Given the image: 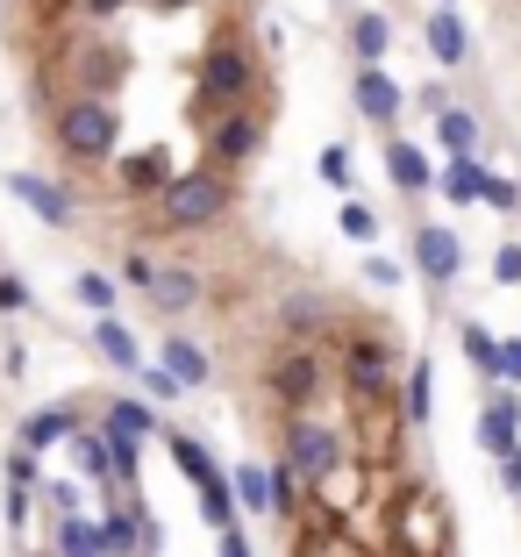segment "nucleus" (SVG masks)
<instances>
[{"instance_id": "obj_34", "label": "nucleus", "mask_w": 521, "mask_h": 557, "mask_svg": "<svg viewBox=\"0 0 521 557\" xmlns=\"http://www.w3.org/2000/svg\"><path fill=\"white\" fill-rule=\"evenodd\" d=\"M336 222H343V236H350V244H372V236H379V214L364 208V200H350V208H343Z\"/></svg>"}, {"instance_id": "obj_41", "label": "nucleus", "mask_w": 521, "mask_h": 557, "mask_svg": "<svg viewBox=\"0 0 521 557\" xmlns=\"http://www.w3.org/2000/svg\"><path fill=\"white\" fill-rule=\"evenodd\" d=\"M500 386H521V344H500V364H493Z\"/></svg>"}, {"instance_id": "obj_38", "label": "nucleus", "mask_w": 521, "mask_h": 557, "mask_svg": "<svg viewBox=\"0 0 521 557\" xmlns=\"http://www.w3.org/2000/svg\"><path fill=\"white\" fill-rule=\"evenodd\" d=\"M322 180H328V186H350V150H343V144L322 150Z\"/></svg>"}, {"instance_id": "obj_39", "label": "nucleus", "mask_w": 521, "mask_h": 557, "mask_svg": "<svg viewBox=\"0 0 521 557\" xmlns=\"http://www.w3.org/2000/svg\"><path fill=\"white\" fill-rule=\"evenodd\" d=\"M8 486H36V450H8Z\"/></svg>"}, {"instance_id": "obj_19", "label": "nucleus", "mask_w": 521, "mask_h": 557, "mask_svg": "<svg viewBox=\"0 0 521 557\" xmlns=\"http://www.w3.org/2000/svg\"><path fill=\"white\" fill-rule=\"evenodd\" d=\"M350 44H358V65H379V58H386V44H393L386 15H379V8H364V15L350 22Z\"/></svg>"}, {"instance_id": "obj_2", "label": "nucleus", "mask_w": 521, "mask_h": 557, "mask_svg": "<svg viewBox=\"0 0 521 557\" xmlns=\"http://www.w3.org/2000/svg\"><path fill=\"white\" fill-rule=\"evenodd\" d=\"M158 194H164V222H172V230H208L214 214L228 208V186L214 180V172H186V180H164Z\"/></svg>"}, {"instance_id": "obj_17", "label": "nucleus", "mask_w": 521, "mask_h": 557, "mask_svg": "<svg viewBox=\"0 0 521 557\" xmlns=\"http://www.w3.org/2000/svg\"><path fill=\"white\" fill-rule=\"evenodd\" d=\"M393 372V350L386 344H350V379H358V394H379Z\"/></svg>"}, {"instance_id": "obj_49", "label": "nucleus", "mask_w": 521, "mask_h": 557, "mask_svg": "<svg viewBox=\"0 0 521 557\" xmlns=\"http://www.w3.org/2000/svg\"><path fill=\"white\" fill-rule=\"evenodd\" d=\"M443 8H450V0H443Z\"/></svg>"}, {"instance_id": "obj_7", "label": "nucleus", "mask_w": 521, "mask_h": 557, "mask_svg": "<svg viewBox=\"0 0 521 557\" xmlns=\"http://www.w3.org/2000/svg\"><path fill=\"white\" fill-rule=\"evenodd\" d=\"M479 443H486L493 458H507V450L521 443V400L514 394H493L486 408H479Z\"/></svg>"}, {"instance_id": "obj_14", "label": "nucleus", "mask_w": 521, "mask_h": 557, "mask_svg": "<svg viewBox=\"0 0 521 557\" xmlns=\"http://www.w3.org/2000/svg\"><path fill=\"white\" fill-rule=\"evenodd\" d=\"M150 300H158L164 314H179V308H194V300H200V278L179 272V264H172V272L158 264V278H150Z\"/></svg>"}, {"instance_id": "obj_30", "label": "nucleus", "mask_w": 521, "mask_h": 557, "mask_svg": "<svg viewBox=\"0 0 521 557\" xmlns=\"http://www.w3.org/2000/svg\"><path fill=\"white\" fill-rule=\"evenodd\" d=\"M479 200H486V208H500V214H521V186L500 180V172H479Z\"/></svg>"}, {"instance_id": "obj_48", "label": "nucleus", "mask_w": 521, "mask_h": 557, "mask_svg": "<svg viewBox=\"0 0 521 557\" xmlns=\"http://www.w3.org/2000/svg\"><path fill=\"white\" fill-rule=\"evenodd\" d=\"M150 8H186V0H150Z\"/></svg>"}, {"instance_id": "obj_20", "label": "nucleus", "mask_w": 521, "mask_h": 557, "mask_svg": "<svg viewBox=\"0 0 521 557\" xmlns=\"http://www.w3.org/2000/svg\"><path fill=\"white\" fill-rule=\"evenodd\" d=\"M108 436H158V414H150V400H114L108 408Z\"/></svg>"}, {"instance_id": "obj_50", "label": "nucleus", "mask_w": 521, "mask_h": 557, "mask_svg": "<svg viewBox=\"0 0 521 557\" xmlns=\"http://www.w3.org/2000/svg\"><path fill=\"white\" fill-rule=\"evenodd\" d=\"M0 8H8V0H0Z\"/></svg>"}, {"instance_id": "obj_3", "label": "nucleus", "mask_w": 521, "mask_h": 557, "mask_svg": "<svg viewBox=\"0 0 521 557\" xmlns=\"http://www.w3.org/2000/svg\"><path fill=\"white\" fill-rule=\"evenodd\" d=\"M286 465H294L300 479H328V472L343 465L336 429H322V422H294V429H286Z\"/></svg>"}, {"instance_id": "obj_13", "label": "nucleus", "mask_w": 521, "mask_h": 557, "mask_svg": "<svg viewBox=\"0 0 521 557\" xmlns=\"http://www.w3.org/2000/svg\"><path fill=\"white\" fill-rule=\"evenodd\" d=\"M72 429H79V414H72V408H36L29 422H22V450H50V443H65Z\"/></svg>"}, {"instance_id": "obj_40", "label": "nucleus", "mask_w": 521, "mask_h": 557, "mask_svg": "<svg viewBox=\"0 0 521 557\" xmlns=\"http://www.w3.org/2000/svg\"><path fill=\"white\" fill-rule=\"evenodd\" d=\"M493 278H500V286H521V244H507L500 258H493Z\"/></svg>"}, {"instance_id": "obj_5", "label": "nucleus", "mask_w": 521, "mask_h": 557, "mask_svg": "<svg viewBox=\"0 0 521 557\" xmlns=\"http://www.w3.org/2000/svg\"><path fill=\"white\" fill-rule=\"evenodd\" d=\"M200 94L214 100V108H236V100L250 94V58L244 50H208V65H200Z\"/></svg>"}, {"instance_id": "obj_35", "label": "nucleus", "mask_w": 521, "mask_h": 557, "mask_svg": "<svg viewBox=\"0 0 521 557\" xmlns=\"http://www.w3.org/2000/svg\"><path fill=\"white\" fill-rule=\"evenodd\" d=\"M72 294H79L86 300V308H108V300H114V278H100V272H79V278H72Z\"/></svg>"}, {"instance_id": "obj_24", "label": "nucleus", "mask_w": 521, "mask_h": 557, "mask_svg": "<svg viewBox=\"0 0 521 557\" xmlns=\"http://www.w3.org/2000/svg\"><path fill=\"white\" fill-rule=\"evenodd\" d=\"M436 136H443V150H450V158H464V150L479 144V122L464 115V108H443V115H436Z\"/></svg>"}, {"instance_id": "obj_27", "label": "nucleus", "mask_w": 521, "mask_h": 557, "mask_svg": "<svg viewBox=\"0 0 521 557\" xmlns=\"http://www.w3.org/2000/svg\"><path fill=\"white\" fill-rule=\"evenodd\" d=\"M108 79H114V50L108 44H86L79 50V94H100Z\"/></svg>"}, {"instance_id": "obj_21", "label": "nucleus", "mask_w": 521, "mask_h": 557, "mask_svg": "<svg viewBox=\"0 0 521 557\" xmlns=\"http://www.w3.org/2000/svg\"><path fill=\"white\" fill-rule=\"evenodd\" d=\"M58 557H108V550H100V522L65 515V522H58Z\"/></svg>"}, {"instance_id": "obj_23", "label": "nucleus", "mask_w": 521, "mask_h": 557, "mask_svg": "<svg viewBox=\"0 0 521 557\" xmlns=\"http://www.w3.org/2000/svg\"><path fill=\"white\" fill-rule=\"evenodd\" d=\"M228 500H244L250 515H264V508H272V486H264V472H258V465H236V472H228Z\"/></svg>"}, {"instance_id": "obj_16", "label": "nucleus", "mask_w": 521, "mask_h": 557, "mask_svg": "<svg viewBox=\"0 0 521 557\" xmlns=\"http://www.w3.org/2000/svg\"><path fill=\"white\" fill-rule=\"evenodd\" d=\"M158 364L179 379V386H200V379H208V350L186 344V336H164V358H158Z\"/></svg>"}, {"instance_id": "obj_8", "label": "nucleus", "mask_w": 521, "mask_h": 557, "mask_svg": "<svg viewBox=\"0 0 521 557\" xmlns=\"http://www.w3.org/2000/svg\"><path fill=\"white\" fill-rule=\"evenodd\" d=\"M350 100H358V115H364V122H393L408 94H400V86H393L379 65H364V72H358V94H350Z\"/></svg>"}, {"instance_id": "obj_37", "label": "nucleus", "mask_w": 521, "mask_h": 557, "mask_svg": "<svg viewBox=\"0 0 521 557\" xmlns=\"http://www.w3.org/2000/svg\"><path fill=\"white\" fill-rule=\"evenodd\" d=\"M150 278H158V258H144V250H136V258H122V286L150 294Z\"/></svg>"}, {"instance_id": "obj_44", "label": "nucleus", "mask_w": 521, "mask_h": 557, "mask_svg": "<svg viewBox=\"0 0 521 557\" xmlns=\"http://www.w3.org/2000/svg\"><path fill=\"white\" fill-rule=\"evenodd\" d=\"M364 272H372V286H400V264L393 258H364Z\"/></svg>"}, {"instance_id": "obj_4", "label": "nucleus", "mask_w": 521, "mask_h": 557, "mask_svg": "<svg viewBox=\"0 0 521 557\" xmlns=\"http://www.w3.org/2000/svg\"><path fill=\"white\" fill-rule=\"evenodd\" d=\"M414 264H422L429 286H450V278L464 272V244H457L443 222H414Z\"/></svg>"}, {"instance_id": "obj_43", "label": "nucleus", "mask_w": 521, "mask_h": 557, "mask_svg": "<svg viewBox=\"0 0 521 557\" xmlns=\"http://www.w3.org/2000/svg\"><path fill=\"white\" fill-rule=\"evenodd\" d=\"M29 493H36V486H8V522H15V529L29 522Z\"/></svg>"}, {"instance_id": "obj_25", "label": "nucleus", "mask_w": 521, "mask_h": 557, "mask_svg": "<svg viewBox=\"0 0 521 557\" xmlns=\"http://www.w3.org/2000/svg\"><path fill=\"white\" fill-rule=\"evenodd\" d=\"M457 344H464V358L479 364V379H493V364H500V336H486L479 322H464V329H457Z\"/></svg>"}, {"instance_id": "obj_22", "label": "nucleus", "mask_w": 521, "mask_h": 557, "mask_svg": "<svg viewBox=\"0 0 521 557\" xmlns=\"http://www.w3.org/2000/svg\"><path fill=\"white\" fill-rule=\"evenodd\" d=\"M164 180H172V164H164L158 150H144V158H122V186H129V194H158Z\"/></svg>"}, {"instance_id": "obj_28", "label": "nucleus", "mask_w": 521, "mask_h": 557, "mask_svg": "<svg viewBox=\"0 0 521 557\" xmlns=\"http://www.w3.org/2000/svg\"><path fill=\"white\" fill-rule=\"evenodd\" d=\"M408 414H414V422H429V414H436V372H429V358L408 372Z\"/></svg>"}, {"instance_id": "obj_26", "label": "nucleus", "mask_w": 521, "mask_h": 557, "mask_svg": "<svg viewBox=\"0 0 521 557\" xmlns=\"http://www.w3.org/2000/svg\"><path fill=\"white\" fill-rule=\"evenodd\" d=\"M136 472H144V443L136 436H108V479L136 486Z\"/></svg>"}, {"instance_id": "obj_15", "label": "nucleus", "mask_w": 521, "mask_h": 557, "mask_svg": "<svg viewBox=\"0 0 521 557\" xmlns=\"http://www.w3.org/2000/svg\"><path fill=\"white\" fill-rule=\"evenodd\" d=\"M94 344H100V358L114 364V372H136V336L122 322H114L108 308H100V322H94Z\"/></svg>"}, {"instance_id": "obj_31", "label": "nucleus", "mask_w": 521, "mask_h": 557, "mask_svg": "<svg viewBox=\"0 0 521 557\" xmlns=\"http://www.w3.org/2000/svg\"><path fill=\"white\" fill-rule=\"evenodd\" d=\"M100 550H108V557H129L136 550V515H108V522H100Z\"/></svg>"}, {"instance_id": "obj_10", "label": "nucleus", "mask_w": 521, "mask_h": 557, "mask_svg": "<svg viewBox=\"0 0 521 557\" xmlns=\"http://www.w3.org/2000/svg\"><path fill=\"white\" fill-rule=\"evenodd\" d=\"M272 386H278V400H286V408H308V400L322 394V364H314V358H286L272 372Z\"/></svg>"}, {"instance_id": "obj_45", "label": "nucleus", "mask_w": 521, "mask_h": 557, "mask_svg": "<svg viewBox=\"0 0 521 557\" xmlns=\"http://www.w3.org/2000/svg\"><path fill=\"white\" fill-rule=\"evenodd\" d=\"M214 550H222V557H250V536H244V529H236V522H228V529H222V543H214Z\"/></svg>"}, {"instance_id": "obj_12", "label": "nucleus", "mask_w": 521, "mask_h": 557, "mask_svg": "<svg viewBox=\"0 0 521 557\" xmlns=\"http://www.w3.org/2000/svg\"><path fill=\"white\" fill-rule=\"evenodd\" d=\"M258 144H264V136H258L250 115H222V122H214V158H222V164H244Z\"/></svg>"}, {"instance_id": "obj_29", "label": "nucleus", "mask_w": 521, "mask_h": 557, "mask_svg": "<svg viewBox=\"0 0 521 557\" xmlns=\"http://www.w3.org/2000/svg\"><path fill=\"white\" fill-rule=\"evenodd\" d=\"M443 194L450 200H479V164H472V150H464V158H450V172H443Z\"/></svg>"}, {"instance_id": "obj_32", "label": "nucleus", "mask_w": 521, "mask_h": 557, "mask_svg": "<svg viewBox=\"0 0 521 557\" xmlns=\"http://www.w3.org/2000/svg\"><path fill=\"white\" fill-rule=\"evenodd\" d=\"M278 322L294 329V336H314V329H322V300H314V294L300 300V294H294V300H286V308H278Z\"/></svg>"}, {"instance_id": "obj_11", "label": "nucleus", "mask_w": 521, "mask_h": 557, "mask_svg": "<svg viewBox=\"0 0 521 557\" xmlns=\"http://www.w3.org/2000/svg\"><path fill=\"white\" fill-rule=\"evenodd\" d=\"M422 44H429V50H436L443 65H464V58H472V44H464V22H457V15H450V8H436V15H429V22H422Z\"/></svg>"}, {"instance_id": "obj_46", "label": "nucleus", "mask_w": 521, "mask_h": 557, "mask_svg": "<svg viewBox=\"0 0 521 557\" xmlns=\"http://www.w3.org/2000/svg\"><path fill=\"white\" fill-rule=\"evenodd\" d=\"M0 308H8V314L29 308V286H22V278H0Z\"/></svg>"}, {"instance_id": "obj_33", "label": "nucleus", "mask_w": 521, "mask_h": 557, "mask_svg": "<svg viewBox=\"0 0 521 557\" xmlns=\"http://www.w3.org/2000/svg\"><path fill=\"white\" fill-rule=\"evenodd\" d=\"M72 450H79V472H94V479H108V436H86V429H72Z\"/></svg>"}, {"instance_id": "obj_47", "label": "nucleus", "mask_w": 521, "mask_h": 557, "mask_svg": "<svg viewBox=\"0 0 521 557\" xmlns=\"http://www.w3.org/2000/svg\"><path fill=\"white\" fill-rule=\"evenodd\" d=\"M500 479H507V493H521V443L500 458Z\"/></svg>"}, {"instance_id": "obj_42", "label": "nucleus", "mask_w": 521, "mask_h": 557, "mask_svg": "<svg viewBox=\"0 0 521 557\" xmlns=\"http://www.w3.org/2000/svg\"><path fill=\"white\" fill-rule=\"evenodd\" d=\"M36 493H50V508H58V515L79 508V486H65V479H58V486H36Z\"/></svg>"}, {"instance_id": "obj_18", "label": "nucleus", "mask_w": 521, "mask_h": 557, "mask_svg": "<svg viewBox=\"0 0 521 557\" xmlns=\"http://www.w3.org/2000/svg\"><path fill=\"white\" fill-rule=\"evenodd\" d=\"M164 450H172V465H179V472L194 479V486H214V479H222V472H214V458L200 450L194 436H172V429H164Z\"/></svg>"}, {"instance_id": "obj_36", "label": "nucleus", "mask_w": 521, "mask_h": 557, "mask_svg": "<svg viewBox=\"0 0 521 557\" xmlns=\"http://www.w3.org/2000/svg\"><path fill=\"white\" fill-rule=\"evenodd\" d=\"M136 379H144V394H150V400H179V394H186V386H179L172 372H164V364H150V372L136 364Z\"/></svg>"}, {"instance_id": "obj_9", "label": "nucleus", "mask_w": 521, "mask_h": 557, "mask_svg": "<svg viewBox=\"0 0 521 557\" xmlns=\"http://www.w3.org/2000/svg\"><path fill=\"white\" fill-rule=\"evenodd\" d=\"M386 180L400 186V194H429V186H436V164L422 158V144H386Z\"/></svg>"}, {"instance_id": "obj_1", "label": "nucleus", "mask_w": 521, "mask_h": 557, "mask_svg": "<svg viewBox=\"0 0 521 557\" xmlns=\"http://www.w3.org/2000/svg\"><path fill=\"white\" fill-rule=\"evenodd\" d=\"M58 144H65L72 158H114V144H122V115H114L100 94H72L65 108H58Z\"/></svg>"}, {"instance_id": "obj_6", "label": "nucleus", "mask_w": 521, "mask_h": 557, "mask_svg": "<svg viewBox=\"0 0 521 557\" xmlns=\"http://www.w3.org/2000/svg\"><path fill=\"white\" fill-rule=\"evenodd\" d=\"M8 194H15L29 214H44L50 230H65V222H72V194H65L58 180H36V172H8Z\"/></svg>"}]
</instances>
